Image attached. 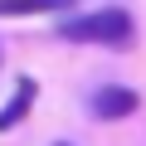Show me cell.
<instances>
[{"mask_svg":"<svg viewBox=\"0 0 146 146\" xmlns=\"http://www.w3.org/2000/svg\"><path fill=\"white\" fill-rule=\"evenodd\" d=\"M68 0H0V15H49V10H63Z\"/></svg>","mask_w":146,"mask_h":146,"instance_id":"obj_4","label":"cell"},{"mask_svg":"<svg viewBox=\"0 0 146 146\" xmlns=\"http://www.w3.org/2000/svg\"><path fill=\"white\" fill-rule=\"evenodd\" d=\"M58 146H68V141H58Z\"/></svg>","mask_w":146,"mask_h":146,"instance_id":"obj_5","label":"cell"},{"mask_svg":"<svg viewBox=\"0 0 146 146\" xmlns=\"http://www.w3.org/2000/svg\"><path fill=\"white\" fill-rule=\"evenodd\" d=\"M58 34H63L68 44H107V49H127V44L136 39V25H131L127 10L107 5V10H88V15L63 20Z\"/></svg>","mask_w":146,"mask_h":146,"instance_id":"obj_1","label":"cell"},{"mask_svg":"<svg viewBox=\"0 0 146 146\" xmlns=\"http://www.w3.org/2000/svg\"><path fill=\"white\" fill-rule=\"evenodd\" d=\"M34 93H39V83H34V78H20V83H15V98L5 102V112H0V131H10V127H20V122L29 117Z\"/></svg>","mask_w":146,"mask_h":146,"instance_id":"obj_3","label":"cell"},{"mask_svg":"<svg viewBox=\"0 0 146 146\" xmlns=\"http://www.w3.org/2000/svg\"><path fill=\"white\" fill-rule=\"evenodd\" d=\"M141 107V93L136 88H127V83H102L93 98H88V112L98 117V122H117V117H131Z\"/></svg>","mask_w":146,"mask_h":146,"instance_id":"obj_2","label":"cell"}]
</instances>
